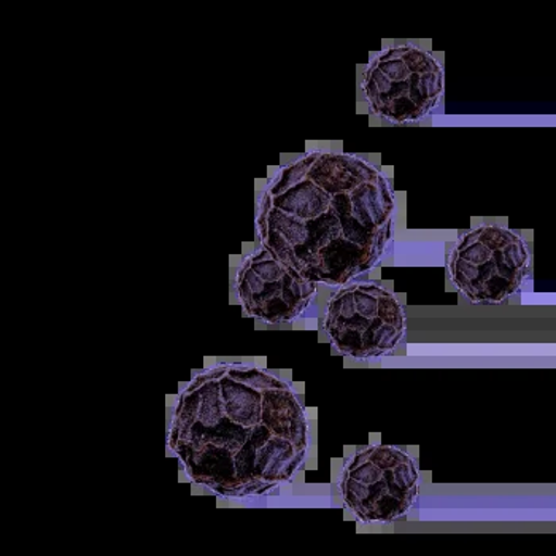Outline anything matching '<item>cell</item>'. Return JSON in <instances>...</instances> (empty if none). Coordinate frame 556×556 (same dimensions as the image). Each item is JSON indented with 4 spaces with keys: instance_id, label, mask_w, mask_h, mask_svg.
Returning <instances> with one entry per match:
<instances>
[{
    "instance_id": "8992f818",
    "label": "cell",
    "mask_w": 556,
    "mask_h": 556,
    "mask_svg": "<svg viewBox=\"0 0 556 556\" xmlns=\"http://www.w3.org/2000/svg\"><path fill=\"white\" fill-rule=\"evenodd\" d=\"M325 331L334 349L355 359L393 352L406 332L403 305L387 288L355 283L342 288L326 308Z\"/></svg>"
},
{
    "instance_id": "6da1fadb",
    "label": "cell",
    "mask_w": 556,
    "mask_h": 556,
    "mask_svg": "<svg viewBox=\"0 0 556 556\" xmlns=\"http://www.w3.org/2000/svg\"><path fill=\"white\" fill-rule=\"evenodd\" d=\"M308 421L296 391L250 364L198 374L175 401L167 445L195 485L228 500L290 482L307 455Z\"/></svg>"
},
{
    "instance_id": "277c9868",
    "label": "cell",
    "mask_w": 556,
    "mask_h": 556,
    "mask_svg": "<svg viewBox=\"0 0 556 556\" xmlns=\"http://www.w3.org/2000/svg\"><path fill=\"white\" fill-rule=\"evenodd\" d=\"M530 267L527 243L510 229L483 225L459 237L448 256L450 278L473 304H497L520 290Z\"/></svg>"
},
{
    "instance_id": "5b68a950",
    "label": "cell",
    "mask_w": 556,
    "mask_h": 556,
    "mask_svg": "<svg viewBox=\"0 0 556 556\" xmlns=\"http://www.w3.org/2000/svg\"><path fill=\"white\" fill-rule=\"evenodd\" d=\"M417 465L391 445L359 450L339 482L343 503L363 523H390L408 514L418 496Z\"/></svg>"
},
{
    "instance_id": "52a82bcc",
    "label": "cell",
    "mask_w": 556,
    "mask_h": 556,
    "mask_svg": "<svg viewBox=\"0 0 556 556\" xmlns=\"http://www.w3.org/2000/svg\"><path fill=\"white\" fill-rule=\"evenodd\" d=\"M236 291L249 317L278 325L296 320L307 311L317 285L263 247L243 261L237 273Z\"/></svg>"
},
{
    "instance_id": "3957f363",
    "label": "cell",
    "mask_w": 556,
    "mask_h": 556,
    "mask_svg": "<svg viewBox=\"0 0 556 556\" xmlns=\"http://www.w3.org/2000/svg\"><path fill=\"white\" fill-rule=\"evenodd\" d=\"M363 94L370 110L394 125L420 122L441 104L444 68L428 51L397 45L380 51L363 77Z\"/></svg>"
},
{
    "instance_id": "7a4b0ae2",
    "label": "cell",
    "mask_w": 556,
    "mask_h": 556,
    "mask_svg": "<svg viewBox=\"0 0 556 556\" xmlns=\"http://www.w3.org/2000/svg\"><path fill=\"white\" fill-rule=\"evenodd\" d=\"M394 208L390 184L372 164L314 151L266 188L257 229L264 249L302 277L342 287L386 253Z\"/></svg>"
}]
</instances>
